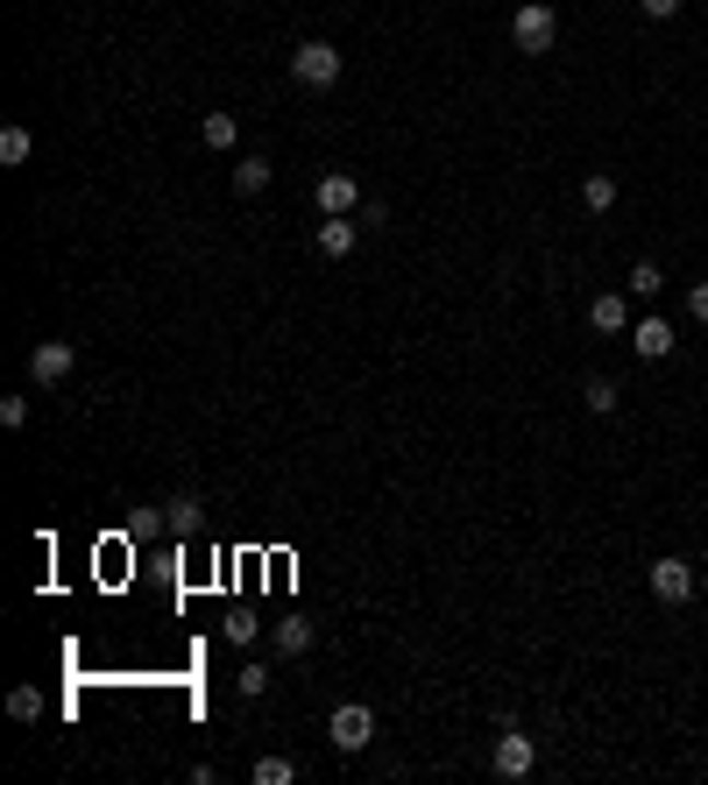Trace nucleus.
Wrapping results in <instances>:
<instances>
[{
	"mask_svg": "<svg viewBox=\"0 0 708 785\" xmlns=\"http://www.w3.org/2000/svg\"><path fill=\"white\" fill-rule=\"evenodd\" d=\"M199 142H206V149H234V142H241V120H234V114H206V120H199Z\"/></svg>",
	"mask_w": 708,
	"mask_h": 785,
	"instance_id": "nucleus-14",
	"label": "nucleus"
},
{
	"mask_svg": "<svg viewBox=\"0 0 708 785\" xmlns=\"http://www.w3.org/2000/svg\"><path fill=\"white\" fill-rule=\"evenodd\" d=\"M581 403H589L595 418H610V411H616V383H610V375H589V389H581Z\"/></svg>",
	"mask_w": 708,
	"mask_h": 785,
	"instance_id": "nucleus-17",
	"label": "nucleus"
},
{
	"mask_svg": "<svg viewBox=\"0 0 708 785\" xmlns=\"http://www.w3.org/2000/svg\"><path fill=\"white\" fill-rule=\"evenodd\" d=\"M355 241H361V220L355 213L348 220H320V255H326V262H348Z\"/></svg>",
	"mask_w": 708,
	"mask_h": 785,
	"instance_id": "nucleus-9",
	"label": "nucleus"
},
{
	"mask_svg": "<svg viewBox=\"0 0 708 785\" xmlns=\"http://www.w3.org/2000/svg\"><path fill=\"white\" fill-rule=\"evenodd\" d=\"M645 581H652V595L666 601V609L695 601V566H687V560H652V573H645Z\"/></svg>",
	"mask_w": 708,
	"mask_h": 785,
	"instance_id": "nucleus-6",
	"label": "nucleus"
},
{
	"mask_svg": "<svg viewBox=\"0 0 708 785\" xmlns=\"http://www.w3.org/2000/svg\"><path fill=\"white\" fill-rule=\"evenodd\" d=\"M510 36H518L524 57H546L553 36H560V14H553V0H524V8L510 14Z\"/></svg>",
	"mask_w": 708,
	"mask_h": 785,
	"instance_id": "nucleus-1",
	"label": "nucleus"
},
{
	"mask_svg": "<svg viewBox=\"0 0 708 785\" xmlns=\"http://www.w3.org/2000/svg\"><path fill=\"white\" fill-rule=\"evenodd\" d=\"M8 715H14V722H36V715H43V693H36V687H14V693H8Z\"/></svg>",
	"mask_w": 708,
	"mask_h": 785,
	"instance_id": "nucleus-21",
	"label": "nucleus"
},
{
	"mask_svg": "<svg viewBox=\"0 0 708 785\" xmlns=\"http://www.w3.org/2000/svg\"><path fill=\"white\" fill-rule=\"evenodd\" d=\"M638 14H645V22H673V14H681V0H638Z\"/></svg>",
	"mask_w": 708,
	"mask_h": 785,
	"instance_id": "nucleus-23",
	"label": "nucleus"
},
{
	"mask_svg": "<svg viewBox=\"0 0 708 785\" xmlns=\"http://www.w3.org/2000/svg\"><path fill=\"white\" fill-rule=\"evenodd\" d=\"M71 368H79V347H71V340H36V347H28V375H36L43 389L65 383Z\"/></svg>",
	"mask_w": 708,
	"mask_h": 785,
	"instance_id": "nucleus-4",
	"label": "nucleus"
},
{
	"mask_svg": "<svg viewBox=\"0 0 708 785\" xmlns=\"http://www.w3.org/2000/svg\"><path fill=\"white\" fill-rule=\"evenodd\" d=\"M255 630H263L255 616H234V623H228V637H234V644H255Z\"/></svg>",
	"mask_w": 708,
	"mask_h": 785,
	"instance_id": "nucleus-24",
	"label": "nucleus"
},
{
	"mask_svg": "<svg viewBox=\"0 0 708 785\" xmlns=\"http://www.w3.org/2000/svg\"><path fill=\"white\" fill-rule=\"evenodd\" d=\"M532 764H538L532 736L518 722H503V736H496V778H532Z\"/></svg>",
	"mask_w": 708,
	"mask_h": 785,
	"instance_id": "nucleus-5",
	"label": "nucleus"
},
{
	"mask_svg": "<svg viewBox=\"0 0 708 785\" xmlns=\"http://www.w3.org/2000/svg\"><path fill=\"white\" fill-rule=\"evenodd\" d=\"M163 524H171L177 538H199V531H206V503H199L191 489H177L171 503H163Z\"/></svg>",
	"mask_w": 708,
	"mask_h": 785,
	"instance_id": "nucleus-8",
	"label": "nucleus"
},
{
	"mask_svg": "<svg viewBox=\"0 0 708 785\" xmlns=\"http://www.w3.org/2000/svg\"><path fill=\"white\" fill-rule=\"evenodd\" d=\"M687 312H695V319L708 326V283H695V291H687Z\"/></svg>",
	"mask_w": 708,
	"mask_h": 785,
	"instance_id": "nucleus-25",
	"label": "nucleus"
},
{
	"mask_svg": "<svg viewBox=\"0 0 708 785\" xmlns=\"http://www.w3.org/2000/svg\"><path fill=\"white\" fill-rule=\"evenodd\" d=\"M326 743H334V750H348V758H355V750H369V743H375V715H369L361 701L334 707V715H326Z\"/></svg>",
	"mask_w": 708,
	"mask_h": 785,
	"instance_id": "nucleus-3",
	"label": "nucleus"
},
{
	"mask_svg": "<svg viewBox=\"0 0 708 785\" xmlns=\"http://www.w3.org/2000/svg\"><path fill=\"white\" fill-rule=\"evenodd\" d=\"M0 425L22 432V425H28V397H0Z\"/></svg>",
	"mask_w": 708,
	"mask_h": 785,
	"instance_id": "nucleus-22",
	"label": "nucleus"
},
{
	"mask_svg": "<svg viewBox=\"0 0 708 785\" xmlns=\"http://www.w3.org/2000/svg\"><path fill=\"white\" fill-rule=\"evenodd\" d=\"M263 185H269V156H241L234 163V191H241V199H255Z\"/></svg>",
	"mask_w": 708,
	"mask_h": 785,
	"instance_id": "nucleus-15",
	"label": "nucleus"
},
{
	"mask_svg": "<svg viewBox=\"0 0 708 785\" xmlns=\"http://www.w3.org/2000/svg\"><path fill=\"white\" fill-rule=\"evenodd\" d=\"M312 199H320V213L326 220H348V213H361V185L348 171H326L320 185H312Z\"/></svg>",
	"mask_w": 708,
	"mask_h": 785,
	"instance_id": "nucleus-7",
	"label": "nucleus"
},
{
	"mask_svg": "<svg viewBox=\"0 0 708 785\" xmlns=\"http://www.w3.org/2000/svg\"><path fill=\"white\" fill-rule=\"evenodd\" d=\"M291 79L312 85V93L340 85V50H334V43H298V50H291Z\"/></svg>",
	"mask_w": 708,
	"mask_h": 785,
	"instance_id": "nucleus-2",
	"label": "nucleus"
},
{
	"mask_svg": "<svg viewBox=\"0 0 708 785\" xmlns=\"http://www.w3.org/2000/svg\"><path fill=\"white\" fill-rule=\"evenodd\" d=\"M589 326H595V333H630V305L616 291H602L595 305H589Z\"/></svg>",
	"mask_w": 708,
	"mask_h": 785,
	"instance_id": "nucleus-12",
	"label": "nucleus"
},
{
	"mask_svg": "<svg viewBox=\"0 0 708 785\" xmlns=\"http://www.w3.org/2000/svg\"><path fill=\"white\" fill-rule=\"evenodd\" d=\"M255 785H291L298 778V764L291 758H255V772H248Z\"/></svg>",
	"mask_w": 708,
	"mask_h": 785,
	"instance_id": "nucleus-18",
	"label": "nucleus"
},
{
	"mask_svg": "<svg viewBox=\"0 0 708 785\" xmlns=\"http://www.w3.org/2000/svg\"><path fill=\"white\" fill-rule=\"evenodd\" d=\"M659 291H666L659 262H638V269H630V297H659Z\"/></svg>",
	"mask_w": 708,
	"mask_h": 785,
	"instance_id": "nucleus-20",
	"label": "nucleus"
},
{
	"mask_svg": "<svg viewBox=\"0 0 708 785\" xmlns=\"http://www.w3.org/2000/svg\"><path fill=\"white\" fill-rule=\"evenodd\" d=\"M269 644H277V658H305L312 652V623L305 616H283V623L269 630Z\"/></svg>",
	"mask_w": 708,
	"mask_h": 785,
	"instance_id": "nucleus-11",
	"label": "nucleus"
},
{
	"mask_svg": "<svg viewBox=\"0 0 708 785\" xmlns=\"http://www.w3.org/2000/svg\"><path fill=\"white\" fill-rule=\"evenodd\" d=\"M234 693H241V701H263V693H269V666H241L234 672Z\"/></svg>",
	"mask_w": 708,
	"mask_h": 785,
	"instance_id": "nucleus-19",
	"label": "nucleus"
},
{
	"mask_svg": "<svg viewBox=\"0 0 708 785\" xmlns=\"http://www.w3.org/2000/svg\"><path fill=\"white\" fill-rule=\"evenodd\" d=\"M630 347H638L645 361H666L673 354V326L666 319H638V326H630Z\"/></svg>",
	"mask_w": 708,
	"mask_h": 785,
	"instance_id": "nucleus-10",
	"label": "nucleus"
},
{
	"mask_svg": "<svg viewBox=\"0 0 708 785\" xmlns=\"http://www.w3.org/2000/svg\"><path fill=\"white\" fill-rule=\"evenodd\" d=\"M581 206H589V213H610V206H616V177L610 171H589V177H581Z\"/></svg>",
	"mask_w": 708,
	"mask_h": 785,
	"instance_id": "nucleus-13",
	"label": "nucleus"
},
{
	"mask_svg": "<svg viewBox=\"0 0 708 785\" xmlns=\"http://www.w3.org/2000/svg\"><path fill=\"white\" fill-rule=\"evenodd\" d=\"M0 163H8V171H14V163H28V128H22V120L0 128Z\"/></svg>",
	"mask_w": 708,
	"mask_h": 785,
	"instance_id": "nucleus-16",
	"label": "nucleus"
}]
</instances>
